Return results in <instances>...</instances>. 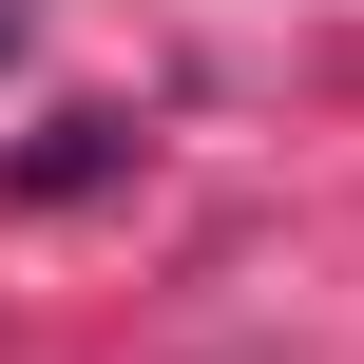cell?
<instances>
[{"mask_svg": "<svg viewBox=\"0 0 364 364\" xmlns=\"http://www.w3.org/2000/svg\"><path fill=\"white\" fill-rule=\"evenodd\" d=\"M0 58H19V19H0Z\"/></svg>", "mask_w": 364, "mask_h": 364, "instance_id": "cell-2", "label": "cell"}, {"mask_svg": "<svg viewBox=\"0 0 364 364\" xmlns=\"http://www.w3.org/2000/svg\"><path fill=\"white\" fill-rule=\"evenodd\" d=\"M115 173H134V115H38V134H19V192H38V211H77V192H115Z\"/></svg>", "mask_w": 364, "mask_h": 364, "instance_id": "cell-1", "label": "cell"}]
</instances>
